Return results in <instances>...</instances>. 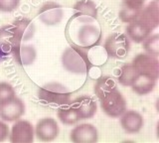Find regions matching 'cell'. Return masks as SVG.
Wrapping results in <instances>:
<instances>
[{
	"label": "cell",
	"mask_w": 159,
	"mask_h": 143,
	"mask_svg": "<svg viewBox=\"0 0 159 143\" xmlns=\"http://www.w3.org/2000/svg\"><path fill=\"white\" fill-rule=\"evenodd\" d=\"M127 36L136 44L142 43L159 25V2L153 0L146 7H143L138 16L127 23Z\"/></svg>",
	"instance_id": "1"
},
{
	"label": "cell",
	"mask_w": 159,
	"mask_h": 143,
	"mask_svg": "<svg viewBox=\"0 0 159 143\" xmlns=\"http://www.w3.org/2000/svg\"><path fill=\"white\" fill-rule=\"evenodd\" d=\"M89 49L83 46H71L62 55L63 67L73 74H86L89 71L92 63L89 59Z\"/></svg>",
	"instance_id": "2"
},
{
	"label": "cell",
	"mask_w": 159,
	"mask_h": 143,
	"mask_svg": "<svg viewBox=\"0 0 159 143\" xmlns=\"http://www.w3.org/2000/svg\"><path fill=\"white\" fill-rule=\"evenodd\" d=\"M72 93L62 83H50L39 88L38 96L46 105H67L71 101Z\"/></svg>",
	"instance_id": "3"
},
{
	"label": "cell",
	"mask_w": 159,
	"mask_h": 143,
	"mask_svg": "<svg viewBox=\"0 0 159 143\" xmlns=\"http://www.w3.org/2000/svg\"><path fill=\"white\" fill-rule=\"evenodd\" d=\"M102 110L109 117L117 118L127 109L126 101L117 88L99 97Z\"/></svg>",
	"instance_id": "4"
},
{
	"label": "cell",
	"mask_w": 159,
	"mask_h": 143,
	"mask_svg": "<svg viewBox=\"0 0 159 143\" xmlns=\"http://www.w3.org/2000/svg\"><path fill=\"white\" fill-rule=\"evenodd\" d=\"M130 43L126 35L121 33H112L109 35L106 43H104V50L107 51L108 57L116 60H122L129 52Z\"/></svg>",
	"instance_id": "5"
},
{
	"label": "cell",
	"mask_w": 159,
	"mask_h": 143,
	"mask_svg": "<svg viewBox=\"0 0 159 143\" xmlns=\"http://www.w3.org/2000/svg\"><path fill=\"white\" fill-rule=\"evenodd\" d=\"M131 65L138 74L157 81L159 78V62L157 57L148 54H138L133 58Z\"/></svg>",
	"instance_id": "6"
},
{
	"label": "cell",
	"mask_w": 159,
	"mask_h": 143,
	"mask_svg": "<svg viewBox=\"0 0 159 143\" xmlns=\"http://www.w3.org/2000/svg\"><path fill=\"white\" fill-rule=\"evenodd\" d=\"M34 126L27 120H16L9 131V140L12 143H31L34 140Z\"/></svg>",
	"instance_id": "7"
},
{
	"label": "cell",
	"mask_w": 159,
	"mask_h": 143,
	"mask_svg": "<svg viewBox=\"0 0 159 143\" xmlns=\"http://www.w3.org/2000/svg\"><path fill=\"white\" fill-rule=\"evenodd\" d=\"M34 132L40 141L50 142L58 137L60 128L53 117H44L37 122Z\"/></svg>",
	"instance_id": "8"
},
{
	"label": "cell",
	"mask_w": 159,
	"mask_h": 143,
	"mask_svg": "<svg viewBox=\"0 0 159 143\" xmlns=\"http://www.w3.org/2000/svg\"><path fill=\"white\" fill-rule=\"evenodd\" d=\"M25 113V105L17 96L0 105V118L4 121H16Z\"/></svg>",
	"instance_id": "9"
},
{
	"label": "cell",
	"mask_w": 159,
	"mask_h": 143,
	"mask_svg": "<svg viewBox=\"0 0 159 143\" xmlns=\"http://www.w3.org/2000/svg\"><path fill=\"white\" fill-rule=\"evenodd\" d=\"M70 139L74 143H94L98 140V132L91 123H83L71 131Z\"/></svg>",
	"instance_id": "10"
},
{
	"label": "cell",
	"mask_w": 159,
	"mask_h": 143,
	"mask_svg": "<svg viewBox=\"0 0 159 143\" xmlns=\"http://www.w3.org/2000/svg\"><path fill=\"white\" fill-rule=\"evenodd\" d=\"M64 11L61 5L55 2H47L40 8L39 19L49 26L57 25L62 21Z\"/></svg>",
	"instance_id": "11"
},
{
	"label": "cell",
	"mask_w": 159,
	"mask_h": 143,
	"mask_svg": "<svg viewBox=\"0 0 159 143\" xmlns=\"http://www.w3.org/2000/svg\"><path fill=\"white\" fill-rule=\"evenodd\" d=\"M78 39L80 46L89 49L101 42L102 33L101 30L93 24H84L78 32Z\"/></svg>",
	"instance_id": "12"
},
{
	"label": "cell",
	"mask_w": 159,
	"mask_h": 143,
	"mask_svg": "<svg viewBox=\"0 0 159 143\" xmlns=\"http://www.w3.org/2000/svg\"><path fill=\"white\" fill-rule=\"evenodd\" d=\"M122 129L128 134H135L142 129L144 125L143 116L135 110H125L120 115Z\"/></svg>",
	"instance_id": "13"
},
{
	"label": "cell",
	"mask_w": 159,
	"mask_h": 143,
	"mask_svg": "<svg viewBox=\"0 0 159 143\" xmlns=\"http://www.w3.org/2000/svg\"><path fill=\"white\" fill-rule=\"evenodd\" d=\"M70 103L77 109L80 117H81V120L89 119V118L93 117L98 109L96 101L89 96H82L77 97L76 100L70 101Z\"/></svg>",
	"instance_id": "14"
},
{
	"label": "cell",
	"mask_w": 159,
	"mask_h": 143,
	"mask_svg": "<svg viewBox=\"0 0 159 143\" xmlns=\"http://www.w3.org/2000/svg\"><path fill=\"white\" fill-rule=\"evenodd\" d=\"M10 26L19 44H21L22 41H29L30 39L33 38L35 31H36L33 22L30 21L29 19H19Z\"/></svg>",
	"instance_id": "15"
},
{
	"label": "cell",
	"mask_w": 159,
	"mask_h": 143,
	"mask_svg": "<svg viewBox=\"0 0 159 143\" xmlns=\"http://www.w3.org/2000/svg\"><path fill=\"white\" fill-rule=\"evenodd\" d=\"M145 4V0H123L122 7L119 11V18L124 23L134 20Z\"/></svg>",
	"instance_id": "16"
},
{
	"label": "cell",
	"mask_w": 159,
	"mask_h": 143,
	"mask_svg": "<svg viewBox=\"0 0 159 143\" xmlns=\"http://www.w3.org/2000/svg\"><path fill=\"white\" fill-rule=\"evenodd\" d=\"M17 45L19 43L14 36L11 26H4L0 29V57L11 54Z\"/></svg>",
	"instance_id": "17"
},
{
	"label": "cell",
	"mask_w": 159,
	"mask_h": 143,
	"mask_svg": "<svg viewBox=\"0 0 159 143\" xmlns=\"http://www.w3.org/2000/svg\"><path fill=\"white\" fill-rule=\"evenodd\" d=\"M12 54L16 62L21 66H30L37 57V52L33 46H25L19 44L13 49Z\"/></svg>",
	"instance_id": "18"
},
{
	"label": "cell",
	"mask_w": 159,
	"mask_h": 143,
	"mask_svg": "<svg viewBox=\"0 0 159 143\" xmlns=\"http://www.w3.org/2000/svg\"><path fill=\"white\" fill-rule=\"evenodd\" d=\"M57 116L60 121L66 125H72L81 120L77 109L70 102L67 105H63L61 107L58 108Z\"/></svg>",
	"instance_id": "19"
},
{
	"label": "cell",
	"mask_w": 159,
	"mask_h": 143,
	"mask_svg": "<svg viewBox=\"0 0 159 143\" xmlns=\"http://www.w3.org/2000/svg\"><path fill=\"white\" fill-rule=\"evenodd\" d=\"M75 16L84 20V18L87 19H96L98 16V10L92 0H83L81 2H78L75 5Z\"/></svg>",
	"instance_id": "20"
},
{
	"label": "cell",
	"mask_w": 159,
	"mask_h": 143,
	"mask_svg": "<svg viewBox=\"0 0 159 143\" xmlns=\"http://www.w3.org/2000/svg\"><path fill=\"white\" fill-rule=\"evenodd\" d=\"M156 86V81L152 78L139 75L134 83L130 86L133 92H135L138 96H146L150 93Z\"/></svg>",
	"instance_id": "21"
},
{
	"label": "cell",
	"mask_w": 159,
	"mask_h": 143,
	"mask_svg": "<svg viewBox=\"0 0 159 143\" xmlns=\"http://www.w3.org/2000/svg\"><path fill=\"white\" fill-rule=\"evenodd\" d=\"M139 75L131 64H125L119 70L117 81L123 87H130Z\"/></svg>",
	"instance_id": "22"
},
{
	"label": "cell",
	"mask_w": 159,
	"mask_h": 143,
	"mask_svg": "<svg viewBox=\"0 0 159 143\" xmlns=\"http://www.w3.org/2000/svg\"><path fill=\"white\" fill-rule=\"evenodd\" d=\"M117 88L116 83L114 81V78L108 76H103L102 78H98V81L96 82V85H94V93L96 96L99 98L103 96L106 93L108 92L113 91Z\"/></svg>",
	"instance_id": "23"
},
{
	"label": "cell",
	"mask_w": 159,
	"mask_h": 143,
	"mask_svg": "<svg viewBox=\"0 0 159 143\" xmlns=\"http://www.w3.org/2000/svg\"><path fill=\"white\" fill-rule=\"evenodd\" d=\"M142 47L148 55L158 57L159 55V35H149L145 40L142 42Z\"/></svg>",
	"instance_id": "24"
},
{
	"label": "cell",
	"mask_w": 159,
	"mask_h": 143,
	"mask_svg": "<svg viewBox=\"0 0 159 143\" xmlns=\"http://www.w3.org/2000/svg\"><path fill=\"white\" fill-rule=\"evenodd\" d=\"M15 96H16V92L10 83L5 82L0 83V105L11 101Z\"/></svg>",
	"instance_id": "25"
},
{
	"label": "cell",
	"mask_w": 159,
	"mask_h": 143,
	"mask_svg": "<svg viewBox=\"0 0 159 143\" xmlns=\"http://www.w3.org/2000/svg\"><path fill=\"white\" fill-rule=\"evenodd\" d=\"M20 0H0V11L9 13L13 12L18 8Z\"/></svg>",
	"instance_id": "26"
},
{
	"label": "cell",
	"mask_w": 159,
	"mask_h": 143,
	"mask_svg": "<svg viewBox=\"0 0 159 143\" xmlns=\"http://www.w3.org/2000/svg\"><path fill=\"white\" fill-rule=\"evenodd\" d=\"M9 127L6 123L0 121V142L6 140L9 136Z\"/></svg>",
	"instance_id": "27"
}]
</instances>
